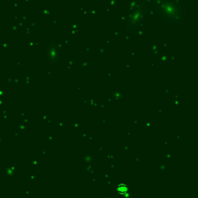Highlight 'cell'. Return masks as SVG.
<instances>
[{"label":"cell","mask_w":198,"mask_h":198,"mask_svg":"<svg viewBox=\"0 0 198 198\" xmlns=\"http://www.w3.org/2000/svg\"><path fill=\"white\" fill-rule=\"evenodd\" d=\"M150 9L156 16L170 24L183 20V7L180 0H151Z\"/></svg>","instance_id":"cell-1"},{"label":"cell","mask_w":198,"mask_h":198,"mask_svg":"<svg viewBox=\"0 0 198 198\" xmlns=\"http://www.w3.org/2000/svg\"><path fill=\"white\" fill-rule=\"evenodd\" d=\"M143 16V6L139 1L132 3L131 9L129 10V15L128 19L129 27L131 29H135L139 26Z\"/></svg>","instance_id":"cell-2"},{"label":"cell","mask_w":198,"mask_h":198,"mask_svg":"<svg viewBox=\"0 0 198 198\" xmlns=\"http://www.w3.org/2000/svg\"><path fill=\"white\" fill-rule=\"evenodd\" d=\"M49 55L51 58H52L53 57V60L54 61H57V58H58V50H57V47H56L55 46H53L50 50Z\"/></svg>","instance_id":"cell-3"}]
</instances>
